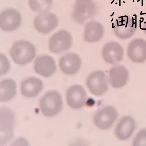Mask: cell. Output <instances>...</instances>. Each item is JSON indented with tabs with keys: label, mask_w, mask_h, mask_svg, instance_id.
I'll list each match as a JSON object with an SVG mask.
<instances>
[{
	"label": "cell",
	"mask_w": 146,
	"mask_h": 146,
	"mask_svg": "<svg viewBox=\"0 0 146 146\" xmlns=\"http://www.w3.org/2000/svg\"><path fill=\"white\" fill-rule=\"evenodd\" d=\"M72 44L71 34L67 31L62 30L57 32L50 37L49 46L51 52L60 53L70 48Z\"/></svg>",
	"instance_id": "7"
},
{
	"label": "cell",
	"mask_w": 146,
	"mask_h": 146,
	"mask_svg": "<svg viewBox=\"0 0 146 146\" xmlns=\"http://www.w3.org/2000/svg\"><path fill=\"white\" fill-rule=\"evenodd\" d=\"M113 29L115 35L118 38L125 40L135 34L137 30V22L132 17L121 16L115 20Z\"/></svg>",
	"instance_id": "6"
},
{
	"label": "cell",
	"mask_w": 146,
	"mask_h": 146,
	"mask_svg": "<svg viewBox=\"0 0 146 146\" xmlns=\"http://www.w3.org/2000/svg\"><path fill=\"white\" fill-rule=\"evenodd\" d=\"M68 104L72 108L79 109L83 107L86 102L87 94L83 86L75 85L69 87L66 92Z\"/></svg>",
	"instance_id": "12"
},
{
	"label": "cell",
	"mask_w": 146,
	"mask_h": 146,
	"mask_svg": "<svg viewBox=\"0 0 146 146\" xmlns=\"http://www.w3.org/2000/svg\"><path fill=\"white\" fill-rule=\"evenodd\" d=\"M43 88L44 84L40 80L36 77H29L23 81L21 84V94L27 98H34L42 91Z\"/></svg>",
	"instance_id": "18"
},
{
	"label": "cell",
	"mask_w": 146,
	"mask_h": 146,
	"mask_svg": "<svg viewBox=\"0 0 146 146\" xmlns=\"http://www.w3.org/2000/svg\"><path fill=\"white\" fill-rule=\"evenodd\" d=\"M58 25V17L53 13L46 11L40 13L34 20L36 31L44 34L49 33Z\"/></svg>",
	"instance_id": "8"
},
{
	"label": "cell",
	"mask_w": 146,
	"mask_h": 146,
	"mask_svg": "<svg viewBox=\"0 0 146 146\" xmlns=\"http://www.w3.org/2000/svg\"><path fill=\"white\" fill-rule=\"evenodd\" d=\"M14 115L11 109H1V144L6 143L11 138L14 123Z\"/></svg>",
	"instance_id": "9"
},
{
	"label": "cell",
	"mask_w": 146,
	"mask_h": 146,
	"mask_svg": "<svg viewBox=\"0 0 146 146\" xmlns=\"http://www.w3.org/2000/svg\"><path fill=\"white\" fill-rule=\"evenodd\" d=\"M127 55L134 62L141 63L146 60V41L142 38H136L128 45Z\"/></svg>",
	"instance_id": "13"
},
{
	"label": "cell",
	"mask_w": 146,
	"mask_h": 146,
	"mask_svg": "<svg viewBox=\"0 0 146 146\" xmlns=\"http://www.w3.org/2000/svg\"><path fill=\"white\" fill-rule=\"evenodd\" d=\"M103 58L110 64H115L123 59L124 51L122 46L118 42L111 41L104 45L102 50Z\"/></svg>",
	"instance_id": "11"
},
{
	"label": "cell",
	"mask_w": 146,
	"mask_h": 146,
	"mask_svg": "<svg viewBox=\"0 0 146 146\" xmlns=\"http://www.w3.org/2000/svg\"><path fill=\"white\" fill-rule=\"evenodd\" d=\"M129 73L126 68L122 66H114L110 69L108 73L109 84L114 88L123 87L128 82Z\"/></svg>",
	"instance_id": "16"
},
{
	"label": "cell",
	"mask_w": 146,
	"mask_h": 146,
	"mask_svg": "<svg viewBox=\"0 0 146 146\" xmlns=\"http://www.w3.org/2000/svg\"><path fill=\"white\" fill-rule=\"evenodd\" d=\"M98 8L93 0H76L72 17L78 24H83L97 15Z\"/></svg>",
	"instance_id": "2"
},
{
	"label": "cell",
	"mask_w": 146,
	"mask_h": 146,
	"mask_svg": "<svg viewBox=\"0 0 146 146\" xmlns=\"http://www.w3.org/2000/svg\"><path fill=\"white\" fill-rule=\"evenodd\" d=\"M10 53L15 62L18 65H24L33 60L36 55V49L31 42L21 40L13 45Z\"/></svg>",
	"instance_id": "1"
},
{
	"label": "cell",
	"mask_w": 146,
	"mask_h": 146,
	"mask_svg": "<svg viewBox=\"0 0 146 146\" xmlns=\"http://www.w3.org/2000/svg\"><path fill=\"white\" fill-rule=\"evenodd\" d=\"M104 29L99 22L91 21L88 22L85 28L84 39L86 42L95 43L103 37Z\"/></svg>",
	"instance_id": "19"
},
{
	"label": "cell",
	"mask_w": 146,
	"mask_h": 146,
	"mask_svg": "<svg viewBox=\"0 0 146 146\" xmlns=\"http://www.w3.org/2000/svg\"><path fill=\"white\" fill-rule=\"evenodd\" d=\"M133 146H146V129L138 132L133 139Z\"/></svg>",
	"instance_id": "22"
},
{
	"label": "cell",
	"mask_w": 146,
	"mask_h": 146,
	"mask_svg": "<svg viewBox=\"0 0 146 146\" xmlns=\"http://www.w3.org/2000/svg\"><path fill=\"white\" fill-rule=\"evenodd\" d=\"M143 31H144V33H145V35L146 36V21L144 23V24H143Z\"/></svg>",
	"instance_id": "23"
},
{
	"label": "cell",
	"mask_w": 146,
	"mask_h": 146,
	"mask_svg": "<svg viewBox=\"0 0 146 146\" xmlns=\"http://www.w3.org/2000/svg\"><path fill=\"white\" fill-rule=\"evenodd\" d=\"M34 67L36 73L45 77H50L56 70L55 61L48 55L38 56L34 63Z\"/></svg>",
	"instance_id": "15"
},
{
	"label": "cell",
	"mask_w": 146,
	"mask_h": 146,
	"mask_svg": "<svg viewBox=\"0 0 146 146\" xmlns=\"http://www.w3.org/2000/svg\"><path fill=\"white\" fill-rule=\"evenodd\" d=\"M62 104V99L60 93L55 90H50L41 98L39 106L42 114L50 117L56 115L61 111Z\"/></svg>",
	"instance_id": "3"
},
{
	"label": "cell",
	"mask_w": 146,
	"mask_h": 146,
	"mask_svg": "<svg viewBox=\"0 0 146 146\" xmlns=\"http://www.w3.org/2000/svg\"><path fill=\"white\" fill-rule=\"evenodd\" d=\"M136 126V121L131 116L123 117L115 128V135L120 141H126L132 136Z\"/></svg>",
	"instance_id": "14"
},
{
	"label": "cell",
	"mask_w": 146,
	"mask_h": 146,
	"mask_svg": "<svg viewBox=\"0 0 146 146\" xmlns=\"http://www.w3.org/2000/svg\"><path fill=\"white\" fill-rule=\"evenodd\" d=\"M81 64V60L79 55L73 53L65 54L59 61L61 70L67 75H74L77 73L80 68Z\"/></svg>",
	"instance_id": "17"
},
{
	"label": "cell",
	"mask_w": 146,
	"mask_h": 146,
	"mask_svg": "<svg viewBox=\"0 0 146 146\" xmlns=\"http://www.w3.org/2000/svg\"><path fill=\"white\" fill-rule=\"evenodd\" d=\"M22 20V16L18 11L8 9L1 14L0 27L4 31H13L19 27Z\"/></svg>",
	"instance_id": "10"
},
{
	"label": "cell",
	"mask_w": 146,
	"mask_h": 146,
	"mask_svg": "<svg viewBox=\"0 0 146 146\" xmlns=\"http://www.w3.org/2000/svg\"><path fill=\"white\" fill-rule=\"evenodd\" d=\"M108 79L106 74L101 70L96 71L90 74L86 80V85L93 95L100 96L108 89Z\"/></svg>",
	"instance_id": "5"
},
{
	"label": "cell",
	"mask_w": 146,
	"mask_h": 146,
	"mask_svg": "<svg viewBox=\"0 0 146 146\" xmlns=\"http://www.w3.org/2000/svg\"><path fill=\"white\" fill-rule=\"evenodd\" d=\"M16 84L11 79L2 80L0 84V101L8 102L15 96L16 93Z\"/></svg>",
	"instance_id": "20"
},
{
	"label": "cell",
	"mask_w": 146,
	"mask_h": 146,
	"mask_svg": "<svg viewBox=\"0 0 146 146\" xmlns=\"http://www.w3.org/2000/svg\"><path fill=\"white\" fill-rule=\"evenodd\" d=\"M118 117V111L114 107L106 106L96 111L94 116V121L98 128L107 130L113 125Z\"/></svg>",
	"instance_id": "4"
},
{
	"label": "cell",
	"mask_w": 146,
	"mask_h": 146,
	"mask_svg": "<svg viewBox=\"0 0 146 146\" xmlns=\"http://www.w3.org/2000/svg\"><path fill=\"white\" fill-rule=\"evenodd\" d=\"M30 8L33 11L42 13L50 9L53 0H29Z\"/></svg>",
	"instance_id": "21"
}]
</instances>
